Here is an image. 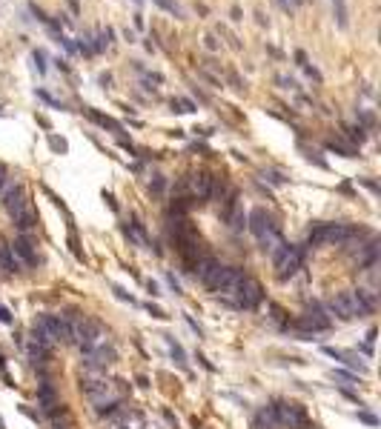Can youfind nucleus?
<instances>
[{
  "label": "nucleus",
  "mask_w": 381,
  "mask_h": 429,
  "mask_svg": "<svg viewBox=\"0 0 381 429\" xmlns=\"http://www.w3.org/2000/svg\"><path fill=\"white\" fill-rule=\"evenodd\" d=\"M12 220H15V226L20 232H32L37 229V212H34V206H32V200H26L20 209H17L15 214H12Z\"/></svg>",
  "instance_id": "nucleus-14"
},
{
  "label": "nucleus",
  "mask_w": 381,
  "mask_h": 429,
  "mask_svg": "<svg viewBox=\"0 0 381 429\" xmlns=\"http://www.w3.org/2000/svg\"><path fill=\"white\" fill-rule=\"evenodd\" d=\"M34 95H37V98L43 100V103H49L52 109H60V112H66V106H63V103H60V100H58V98H52V95H49V92H46V89H37Z\"/></svg>",
  "instance_id": "nucleus-27"
},
{
  "label": "nucleus",
  "mask_w": 381,
  "mask_h": 429,
  "mask_svg": "<svg viewBox=\"0 0 381 429\" xmlns=\"http://www.w3.org/2000/svg\"><path fill=\"white\" fill-rule=\"evenodd\" d=\"M26 189H23V183H9L6 186V192H3V206H6V212L15 214L23 203H26Z\"/></svg>",
  "instance_id": "nucleus-13"
},
{
  "label": "nucleus",
  "mask_w": 381,
  "mask_h": 429,
  "mask_svg": "<svg viewBox=\"0 0 381 429\" xmlns=\"http://www.w3.org/2000/svg\"><path fill=\"white\" fill-rule=\"evenodd\" d=\"M115 361H117V352H115V349L106 347V344H100V347H95L89 355H86L83 366H86V369H92V372H100V369L112 366Z\"/></svg>",
  "instance_id": "nucleus-9"
},
{
  "label": "nucleus",
  "mask_w": 381,
  "mask_h": 429,
  "mask_svg": "<svg viewBox=\"0 0 381 429\" xmlns=\"http://www.w3.org/2000/svg\"><path fill=\"white\" fill-rule=\"evenodd\" d=\"M37 403H40V412L43 415H49L60 401H58V395H55V389H52L49 383H40V389H37Z\"/></svg>",
  "instance_id": "nucleus-15"
},
{
  "label": "nucleus",
  "mask_w": 381,
  "mask_h": 429,
  "mask_svg": "<svg viewBox=\"0 0 381 429\" xmlns=\"http://www.w3.org/2000/svg\"><path fill=\"white\" fill-rule=\"evenodd\" d=\"M327 309H330L338 321H352V318H361L352 289H347V292H335V295L330 297V303H327Z\"/></svg>",
  "instance_id": "nucleus-8"
},
{
  "label": "nucleus",
  "mask_w": 381,
  "mask_h": 429,
  "mask_svg": "<svg viewBox=\"0 0 381 429\" xmlns=\"http://www.w3.org/2000/svg\"><path fill=\"white\" fill-rule=\"evenodd\" d=\"M278 421H275V409L272 406H261L258 415H255V429H275Z\"/></svg>",
  "instance_id": "nucleus-21"
},
{
  "label": "nucleus",
  "mask_w": 381,
  "mask_h": 429,
  "mask_svg": "<svg viewBox=\"0 0 381 429\" xmlns=\"http://www.w3.org/2000/svg\"><path fill=\"white\" fill-rule=\"evenodd\" d=\"M341 132H344V137H347L352 146H361V143L367 140V129H361L358 123H347V126L341 129Z\"/></svg>",
  "instance_id": "nucleus-22"
},
{
  "label": "nucleus",
  "mask_w": 381,
  "mask_h": 429,
  "mask_svg": "<svg viewBox=\"0 0 381 429\" xmlns=\"http://www.w3.org/2000/svg\"><path fill=\"white\" fill-rule=\"evenodd\" d=\"M332 378L341 380L344 386H355V383H358V378H355V375H350V372H344V369H335V372H332Z\"/></svg>",
  "instance_id": "nucleus-32"
},
{
  "label": "nucleus",
  "mask_w": 381,
  "mask_h": 429,
  "mask_svg": "<svg viewBox=\"0 0 381 429\" xmlns=\"http://www.w3.org/2000/svg\"><path fill=\"white\" fill-rule=\"evenodd\" d=\"M304 258H307V243H298V246L284 243V246L272 255V261H275V272H278V281H290L301 266H304Z\"/></svg>",
  "instance_id": "nucleus-1"
},
{
  "label": "nucleus",
  "mask_w": 381,
  "mask_h": 429,
  "mask_svg": "<svg viewBox=\"0 0 381 429\" xmlns=\"http://www.w3.org/2000/svg\"><path fill=\"white\" fill-rule=\"evenodd\" d=\"M166 283H169V286L175 289V295H181V283L175 281V275H166Z\"/></svg>",
  "instance_id": "nucleus-47"
},
{
  "label": "nucleus",
  "mask_w": 381,
  "mask_h": 429,
  "mask_svg": "<svg viewBox=\"0 0 381 429\" xmlns=\"http://www.w3.org/2000/svg\"><path fill=\"white\" fill-rule=\"evenodd\" d=\"M275 83H278L281 89H298V83L293 80V78H287V75H278V78H275Z\"/></svg>",
  "instance_id": "nucleus-35"
},
{
  "label": "nucleus",
  "mask_w": 381,
  "mask_h": 429,
  "mask_svg": "<svg viewBox=\"0 0 381 429\" xmlns=\"http://www.w3.org/2000/svg\"><path fill=\"white\" fill-rule=\"evenodd\" d=\"M358 235L350 223H315L310 229V243H347Z\"/></svg>",
  "instance_id": "nucleus-2"
},
{
  "label": "nucleus",
  "mask_w": 381,
  "mask_h": 429,
  "mask_svg": "<svg viewBox=\"0 0 381 429\" xmlns=\"http://www.w3.org/2000/svg\"><path fill=\"white\" fill-rule=\"evenodd\" d=\"M295 60H298V66H304V63H307V54H304V52H295Z\"/></svg>",
  "instance_id": "nucleus-53"
},
{
  "label": "nucleus",
  "mask_w": 381,
  "mask_h": 429,
  "mask_svg": "<svg viewBox=\"0 0 381 429\" xmlns=\"http://www.w3.org/2000/svg\"><path fill=\"white\" fill-rule=\"evenodd\" d=\"M29 9H32V15L37 17V20H40V23H46V26H49V23H52V17L46 15V12H43V9H40V6H34V3H29Z\"/></svg>",
  "instance_id": "nucleus-34"
},
{
  "label": "nucleus",
  "mask_w": 381,
  "mask_h": 429,
  "mask_svg": "<svg viewBox=\"0 0 381 429\" xmlns=\"http://www.w3.org/2000/svg\"><path fill=\"white\" fill-rule=\"evenodd\" d=\"M212 186H215V178H212L209 172H192V175H186V178L178 183V189H181V192H189L195 203H204V200L212 198Z\"/></svg>",
  "instance_id": "nucleus-3"
},
{
  "label": "nucleus",
  "mask_w": 381,
  "mask_h": 429,
  "mask_svg": "<svg viewBox=\"0 0 381 429\" xmlns=\"http://www.w3.org/2000/svg\"><path fill=\"white\" fill-rule=\"evenodd\" d=\"M66 6L72 9V15H81V3L78 0H66Z\"/></svg>",
  "instance_id": "nucleus-49"
},
{
  "label": "nucleus",
  "mask_w": 381,
  "mask_h": 429,
  "mask_svg": "<svg viewBox=\"0 0 381 429\" xmlns=\"http://www.w3.org/2000/svg\"><path fill=\"white\" fill-rule=\"evenodd\" d=\"M352 295H355V303H358V312L361 315H370L376 309V297L370 289H352Z\"/></svg>",
  "instance_id": "nucleus-20"
},
{
  "label": "nucleus",
  "mask_w": 381,
  "mask_h": 429,
  "mask_svg": "<svg viewBox=\"0 0 381 429\" xmlns=\"http://www.w3.org/2000/svg\"><path fill=\"white\" fill-rule=\"evenodd\" d=\"M0 429H6V424H3V418H0Z\"/></svg>",
  "instance_id": "nucleus-58"
},
{
  "label": "nucleus",
  "mask_w": 381,
  "mask_h": 429,
  "mask_svg": "<svg viewBox=\"0 0 381 429\" xmlns=\"http://www.w3.org/2000/svg\"><path fill=\"white\" fill-rule=\"evenodd\" d=\"M301 69H304V72H307V75H310V78H313L315 83H321V72H318L315 66H310V63H304Z\"/></svg>",
  "instance_id": "nucleus-38"
},
{
  "label": "nucleus",
  "mask_w": 381,
  "mask_h": 429,
  "mask_svg": "<svg viewBox=\"0 0 381 429\" xmlns=\"http://www.w3.org/2000/svg\"><path fill=\"white\" fill-rule=\"evenodd\" d=\"M32 344H37V347H43V349H52L55 347V338L40 323H32Z\"/></svg>",
  "instance_id": "nucleus-23"
},
{
  "label": "nucleus",
  "mask_w": 381,
  "mask_h": 429,
  "mask_svg": "<svg viewBox=\"0 0 381 429\" xmlns=\"http://www.w3.org/2000/svg\"><path fill=\"white\" fill-rule=\"evenodd\" d=\"M275 421H278V427H287V429H307V412H304V406L301 403H293V401H278L275 406Z\"/></svg>",
  "instance_id": "nucleus-4"
},
{
  "label": "nucleus",
  "mask_w": 381,
  "mask_h": 429,
  "mask_svg": "<svg viewBox=\"0 0 381 429\" xmlns=\"http://www.w3.org/2000/svg\"><path fill=\"white\" fill-rule=\"evenodd\" d=\"M261 178H266L272 186H284V183H287V178H284L281 172H275V169H264V172H261Z\"/></svg>",
  "instance_id": "nucleus-30"
},
{
  "label": "nucleus",
  "mask_w": 381,
  "mask_h": 429,
  "mask_svg": "<svg viewBox=\"0 0 381 429\" xmlns=\"http://www.w3.org/2000/svg\"><path fill=\"white\" fill-rule=\"evenodd\" d=\"M120 429H147V421L141 412H123L120 418Z\"/></svg>",
  "instance_id": "nucleus-25"
},
{
  "label": "nucleus",
  "mask_w": 381,
  "mask_h": 429,
  "mask_svg": "<svg viewBox=\"0 0 381 429\" xmlns=\"http://www.w3.org/2000/svg\"><path fill=\"white\" fill-rule=\"evenodd\" d=\"M327 149L335 152V155H344V158H358V149L350 146V143H344V140H335V137L327 140Z\"/></svg>",
  "instance_id": "nucleus-24"
},
{
  "label": "nucleus",
  "mask_w": 381,
  "mask_h": 429,
  "mask_svg": "<svg viewBox=\"0 0 381 429\" xmlns=\"http://www.w3.org/2000/svg\"><path fill=\"white\" fill-rule=\"evenodd\" d=\"M12 246V255H15L17 264H26V266H37V252H34V243L32 238H26V235H20L15 243H9Z\"/></svg>",
  "instance_id": "nucleus-11"
},
{
  "label": "nucleus",
  "mask_w": 381,
  "mask_h": 429,
  "mask_svg": "<svg viewBox=\"0 0 381 429\" xmlns=\"http://www.w3.org/2000/svg\"><path fill=\"white\" fill-rule=\"evenodd\" d=\"M293 3H295V6H301V3H304V0H293ZM293 3H290V6H293Z\"/></svg>",
  "instance_id": "nucleus-57"
},
{
  "label": "nucleus",
  "mask_w": 381,
  "mask_h": 429,
  "mask_svg": "<svg viewBox=\"0 0 381 429\" xmlns=\"http://www.w3.org/2000/svg\"><path fill=\"white\" fill-rule=\"evenodd\" d=\"M241 281H244V272H241L238 266H221L215 283H212V292H215L218 297H224V300H230V297H235ZM232 306H235V303H232Z\"/></svg>",
  "instance_id": "nucleus-5"
},
{
  "label": "nucleus",
  "mask_w": 381,
  "mask_h": 429,
  "mask_svg": "<svg viewBox=\"0 0 381 429\" xmlns=\"http://www.w3.org/2000/svg\"><path fill=\"white\" fill-rule=\"evenodd\" d=\"M204 46H206L209 52H218V46H221V43L215 40V34H204Z\"/></svg>",
  "instance_id": "nucleus-37"
},
{
  "label": "nucleus",
  "mask_w": 381,
  "mask_h": 429,
  "mask_svg": "<svg viewBox=\"0 0 381 429\" xmlns=\"http://www.w3.org/2000/svg\"><path fill=\"white\" fill-rule=\"evenodd\" d=\"M178 103H181V112H195V109H198V106H195V103H192V100H189V98L178 100Z\"/></svg>",
  "instance_id": "nucleus-41"
},
{
  "label": "nucleus",
  "mask_w": 381,
  "mask_h": 429,
  "mask_svg": "<svg viewBox=\"0 0 381 429\" xmlns=\"http://www.w3.org/2000/svg\"><path fill=\"white\" fill-rule=\"evenodd\" d=\"M166 344H169V352H172V358H175V363H186V355H183V349H181V344L175 341V338H166Z\"/></svg>",
  "instance_id": "nucleus-26"
},
{
  "label": "nucleus",
  "mask_w": 381,
  "mask_h": 429,
  "mask_svg": "<svg viewBox=\"0 0 381 429\" xmlns=\"http://www.w3.org/2000/svg\"><path fill=\"white\" fill-rule=\"evenodd\" d=\"M112 292H115V295L120 297V300H129V303H135V297L129 295V292H123V289H120V286H112Z\"/></svg>",
  "instance_id": "nucleus-39"
},
{
  "label": "nucleus",
  "mask_w": 381,
  "mask_h": 429,
  "mask_svg": "<svg viewBox=\"0 0 381 429\" xmlns=\"http://www.w3.org/2000/svg\"><path fill=\"white\" fill-rule=\"evenodd\" d=\"M98 83L103 86V89H109V86H112V75H109V72H103V75H98Z\"/></svg>",
  "instance_id": "nucleus-42"
},
{
  "label": "nucleus",
  "mask_w": 381,
  "mask_h": 429,
  "mask_svg": "<svg viewBox=\"0 0 381 429\" xmlns=\"http://www.w3.org/2000/svg\"><path fill=\"white\" fill-rule=\"evenodd\" d=\"M49 146L55 149V152H66V140H63V137H55V134H49Z\"/></svg>",
  "instance_id": "nucleus-36"
},
{
  "label": "nucleus",
  "mask_w": 381,
  "mask_h": 429,
  "mask_svg": "<svg viewBox=\"0 0 381 429\" xmlns=\"http://www.w3.org/2000/svg\"><path fill=\"white\" fill-rule=\"evenodd\" d=\"M361 352L364 355H373V344H361Z\"/></svg>",
  "instance_id": "nucleus-55"
},
{
  "label": "nucleus",
  "mask_w": 381,
  "mask_h": 429,
  "mask_svg": "<svg viewBox=\"0 0 381 429\" xmlns=\"http://www.w3.org/2000/svg\"><path fill=\"white\" fill-rule=\"evenodd\" d=\"M224 220H227V226H230L235 235L247 229V214H244V209H241V206H232L230 212L224 214Z\"/></svg>",
  "instance_id": "nucleus-18"
},
{
  "label": "nucleus",
  "mask_w": 381,
  "mask_h": 429,
  "mask_svg": "<svg viewBox=\"0 0 381 429\" xmlns=\"http://www.w3.org/2000/svg\"><path fill=\"white\" fill-rule=\"evenodd\" d=\"M324 355H330V358H335V361H341V363H347V366H352V369H358V372H367V366L355 355H350V352H341V349H332V347H324Z\"/></svg>",
  "instance_id": "nucleus-16"
},
{
  "label": "nucleus",
  "mask_w": 381,
  "mask_h": 429,
  "mask_svg": "<svg viewBox=\"0 0 381 429\" xmlns=\"http://www.w3.org/2000/svg\"><path fill=\"white\" fill-rule=\"evenodd\" d=\"M358 183H361V186H367L370 192H379V183H376V181H367V178H358Z\"/></svg>",
  "instance_id": "nucleus-45"
},
{
  "label": "nucleus",
  "mask_w": 381,
  "mask_h": 429,
  "mask_svg": "<svg viewBox=\"0 0 381 429\" xmlns=\"http://www.w3.org/2000/svg\"><path fill=\"white\" fill-rule=\"evenodd\" d=\"M264 300V289H261V283L255 281V278H247L244 275V281H241V286H238V292H235V306L238 309H255L258 303Z\"/></svg>",
  "instance_id": "nucleus-7"
},
{
  "label": "nucleus",
  "mask_w": 381,
  "mask_h": 429,
  "mask_svg": "<svg viewBox=\"0 0 381 429\" xmlns=\"http://www.w3.org/2000/svg\"><path fill=\"white\" fill-rule=\"evenodd\" d=\"M0 323H15V318H12V312L6 306H0Z\"/></svg>",
  "instance_id": "nucleus-40"
},
{
  "label": "nucleus",
  "mask_w": 381,
  "mask_h": 429,
  "mask_svg": "<svg viewBox=\"0 0 381 429\" xmlns=\"http://www.w3.org/2000/svg\"><path fill=\"white\" fill-rule=\"evenodd\" d=\"M278 6H281L284 12H293V6H290V3H287V0H278Z\"/></svg>",
  "instance_id": "nucleus-56"
},
{
  "label": "nucleus",
  "mask_w": 381,
  "mask_h": 429,
  "mask_svg": "<svg viewBox=\"0 0 381 429\" xmlns=\"http://www.w3.org/2000/svg\"><path fill=\"white\" fill-rule=\"evenodd\" d=\"M123 37H126L129 43H138V34H135L132 29H123Z\"/></svg>",
  "instance_id": "nucleus-50"
},
{
  "label": "nucleus",
  "mask_w": 381,
  "mask_h": 429,
  "mask_svg": "<svg viewBox=\"0 0 381 429\" xmlns=\"http://www.w3.org/2000/svg\"><path fill=\"white\" fill-rule=\"evenodd\" d=\"M147 312H149L152 318H158V321H164V318H166V315H164V309H158V306H152V303L147 306Z\"/></svg>",
  "instance_id": "nucleus-44"
},
{
  "label": "nucleus",
  "mask_w": 381,
  "mask_h": 429,
  "mask_svg": "<svg viewBox=\"0 0 381 429\" xmlns=\"http://www.w3.org/2000/svg\"><path fill=\"white\" fill-rule=\"evenodd\" d=\"M295 329H304V332H310V335H318V332H327L332 326V321L324 315V309L318 306V303H313V306H307L304 312H301V318L293 323Z\"/></svg>",
  "instance_id": "nucleus-6"
},
{
  "label": "nucleus",
  "mask_w": 381,
  "mask_h": 429,
  "mask_svg": "<svg viewBox=\"0 0 381 429\" xmlns=\"http://www.w3.org/2000/svg\"><path fill=\"white\" fill-rule=\"evenodd\" d=\"M32 60H34L37 75H46V54H43V49H34L32 52Z\"/></svg>",
  "instance_id": "nucleus-31"
},
{
  "label": "nucleus",
  "mask_w": 381,
  "mask_h": 429,
  "mask_svg": "<svg viewBox=\"0 0 381 429\" xmlns=\"http://www.w3.org/2000/svg\"><path fill=\"white\" fill-rule=\"evenodd\" d=\"M155 6H161L164 12H169V15H175V17H183V9L175 0H155Z\"/></svg>",
  "instance_id": "nucleus-28"
},
{
  "label": "nucleus",
  "mask_w": 381,
  "mask_h": 429,
  "mask_svg": "<svg viewBox=\"0 0 381 429\" xmlns=\"http://www.w3.org/2000/svg\"><path fill=\"white\" fill-rule=\"evenodd\" d=\"M149 189L155 192V195H161V192L166 189V178H164V175H155V178H152V183H149Z\"/></svg>",
  "instance_id": "nucleus-33"
},
{
  "label": "nucleus",
  "mask_w": 381,
  "mask_h": 429,
  "mask_svg": "<svg viewBox=\"0 0 381 429\" xmlns=\"http://www.w3.org/2000/svg\"><path fill=\"white\" fill-rule=\"evenodd\" d=\"M192 272H195V278H198L206 289H212L218 272H221V264H218L215 258H198V264L192 266Z\"/></svg>",
  "instance_id": "nucleus-12"
},
{
  "label": "nucleus",
  "mask_w": 381,
  "mask_h": 429,
  "mask_svg": "<svg viewBox=\"0 0 381 429\" xmlns=\"http://www.w3.org/2000/svg\"><path fill=\"white\" fill-rule=\"evenodd\" d=\"M358 418H361L364 424H370V427H376V424H379V418H376V415H370V412H358Z\"/></svg>",
  "instance_id": "nucleus-43"
},
{
  "label": "nucleus",
  "mask_w": 381,
  "mask_h": 429,
  "mask_svg": "<svg viewBox=\"0 0 381 429\" xmlns=\"http://www.w3.org/2000/svg\"><path fill=\"white\" fill-rule=\"evenodd\" d=\"M0 269H6V272H20V264L15 261V255H12V246L0 238Z\"/></svg>",
  "instance_id": "nucleus-19"
},
{
  "label": "nucleus",
  "mask_w": 381,
  "mask_h": 429,
  "mask_svg": "<svg viewBox=\"0 0 381 429\" xmlns=\"http://www.w3.org/2000/svg\"><path fill=\"white\" fill-rule=\"evenodd\" d=\"M6 181H9V169H6V163H0V189L6 186Z\"/></svg>",
  "instance_id": "nucleus-48"
},
{
  "label": "nucleus",
  "mask_w": 381,
  "mask_h": 429,
  "mask_svg": "<svg viewBox=\"0 0 381 429\" xmlns=\"http://www.w3.org/2000/svg\"><path fill=\"white\" fill-rule=\"evenodd\" d=\"M230 15H232V20H235V23H238V20H244V15H241V9H238V6H232Z\"/></svg>",
  "instance_id": "nucleus-51"
},
{
  "label": "nucleus",
  "mask_w": 381,
  "mask_h": 429,
  "mask_svg": "<svg viewBox=\"0 0 381 429\" xmlns=\"http://www.w3.org/2000/svg\"><path fill=\"white\" fill-rule=\"evenodd\" d=\"M83 112H86V115L92 117V120H95L98 126H103V129H112V132H117V134L123 132V126H120L117 120H112L109 115H100L98 109H92V106H83Z\"/></svg>",
  "instance_id": "nucleus-17"
},
{
  "label": "nucleus",
  "mask_w": 381,
  "mask_h": 429,
  "mask_svg": "<svg viewBox=\"0 0 381 429\" xmlns=\"http://www.w3.org/2000/svg\"><path fill=\"white\" fill-rule=\"evenodd\" d=\"M147 289H149V295H152V297H158V295H161V286H158L155 281H147Z\"/></svg>",
  "instance_id": "nucleus-46"
},
{
  "label": "nucleus",
  "mask_w": 381,
  "mask_h": 429,
  "mask_svg": "<svg viewBox=\"0 0 381 429\" xmlns=\"http://www.w3.org/2000/svg\"><path fill=\"white\" fill-rule=\"evenodd\" d=\"M247 229L252 232V235H255L258 241H261V238H264V235H266L269 229H275V220H272V217L266 214V209L255 206V209H252V212L247 214Z\"/></svg>",
  "instance_id": "nucleus-10"
},
{
  "label": "nucleus",
  "mask_w": 381,
  "mask_h": 429,
  "mask_svg": "<svg viewBox=\"0 0 381 429\" xmlns=\"http://www.w3.org/2000/svg\"><path fill=\"white\" fill-rule=\"evenodd\" d=\"M55 66L60 69V72H69V63H66V60H60V57H55Z\"/></svg>",
  "instance_id": "nucleus-52"
},
{
  "label": "nucleus",
  "mask_w": 381,
  "mask_h": 429,
  "mask_svg": "<svg viewBox=\"0 0 381 429\" xmlns=\"http://www.w3.org/2000/svg\"><path fill=\"white\" fill-rule=\"evenodd\" d=\"M355 117H358V126H361V129H373V126H376V117H373V112L358 109V112H355Z\"/></svg>",
  "instance_id": "nucleus-29"
},
{
  "label": "nucleus",
  "mask_w": 381,
  "mask_h": 429,
  "mask_svg": "<svg viewBox=\"0 0 381 429\" xmlns=\"http://www.w3.org/2000/svg\"><path fill=\"white\" fill-rule=\"evenodd\" d=\"M230 83L235 86V89H244V86H241V78H238V75H230Z\"/></svg>",
  "instance_id": "nucleus-54"
}]
</instances>
